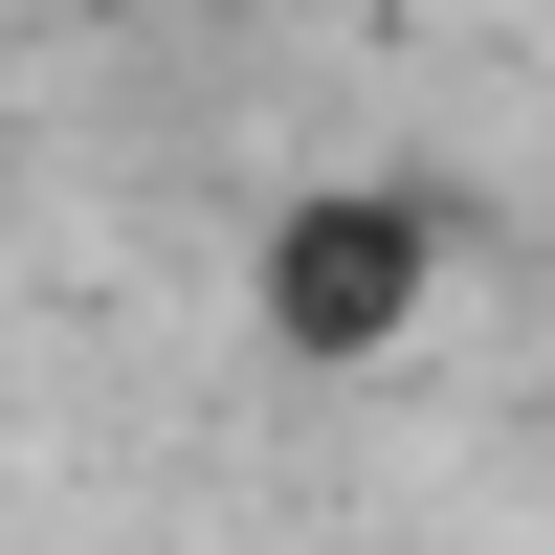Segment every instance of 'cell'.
Returning <instances> with one entry per match:
<instances>
[{"mask_svg": "<svg viewBox=\"0 0 555 555\" xmlns=\"http://www.w3.org/2000/svg\"><path fill=\"white\" fill-rule=\"evenodd\" d=\"M423 289H444V201H400V178H311V201L267 222V356H311V378L400 356Z\"/></svg>", "mask_w": 555, "mask_h": 555, "instance_id": "obj_1", "label": "cell"}]
</instances>
